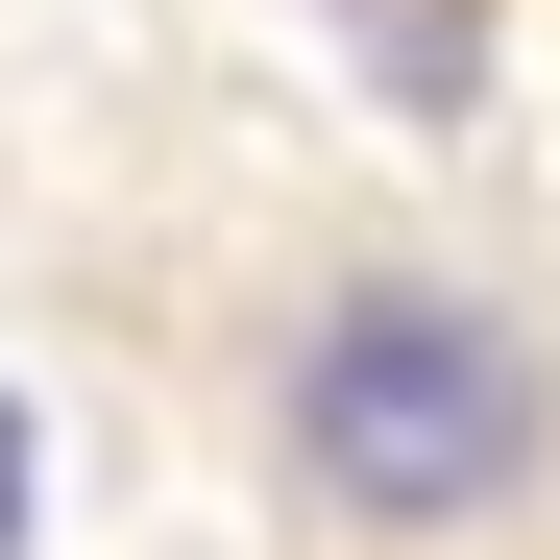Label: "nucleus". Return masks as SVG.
<instances>
[{
  "label": "nucleus",
  "mask_w": 560,
  "mask_h": 560,
  "mask_svg": "<svg viewBox=\"0 0 560 560\" xmlns=\"http://www.w3.org/2000/svg\"><path fill=\"white\" fill-rule=\"evenodd\" d=\"M0 560H25V390H0Z\"/></svg>",
  "instance_id": "nucleus-3"
},
{
  "label": "nucleus",
  "mask_w": 560,
  "mask_h": 560,
  "mask_svg": "<svg viewBox=\"0 0 560 560\" xmlns=\"http://www.w3.org/2000/svg\"><path fill=\"white\" fill-rule=\"evenodd\" d=\"M365 49H390V98H463V0H365Z\"/></svg>",
  "instance_id": "nucleus-2"
},
{
  "label": "nucleus",
  "mask_w": 560,
  "mask_h": 560,
  "mask_svg": "<svg viewBox=\"0 0 560 560\" xmlns=\"http://www.w3.org/2000/svg\"><path fill=\"white\" fill-rule=\"evenodd\" d=\"M293 463L341 512H488L512 463H536V341L512 317H463V293H341L317 365H293Z\"/></svg>",
  "instance_id": "nucleus-1"
}]
</instances>
